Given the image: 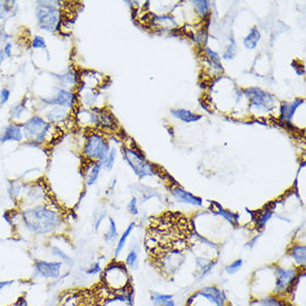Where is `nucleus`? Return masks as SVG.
I'll use <instances>...</instances> for the list:
<instances>
[{
    "mask_svg": "<svg viewBox=\"0 0 306 306\" xmlns=\"http://www.w3.org/2000/svg\"><path fill=\"white\" fill-rule=\"evenodd\" d=\"M20 219L29 234L39 237L55 234L63 225L60 213L45 204L24 207L20 211Z\"/></svg>",
    "mask_w": 306,
    "mask_h": 306,
    "instance_id": "nucleus-1",
    "label": "nucleus"
},
{
    "mask_svg": "<svg viewBox=\"0 0 306 306\" xmlns=\"http://www.w3.org/2000/svg\"><path fill=\"white\" fill-rule=\"evenodd\" d=\"M58 1H38L35 17L37 25L41 30L54 33L59 30L61 24V14Z\"/></svg>",
    "mask_w": 306,
    "mask_h": 306,
    "instance_id": "nucleus-2",
    "label": "nucleus"
},
{
    "mask_svg": "<svg viewBox=\"0 0 306 306\" xmlns=\"http://www.w3.org/2000/svg\"><path fill=\"white\" fill-rule=\"evenodd\" d=\"M103 282L106 288L115 293L130 288V277L128 269L124 263L111 262L103 270Z\"/></svg>",
    "mask_w": 306,
    "mask_h": 306,
    "instance_id": "nucleus-3",
    "label": "nucleus"
},
{
    "mask_svg": "<svg viewBox=\"0 0 306 306\" xmlns=\"http://www.w3.org/2000/svg\"><path fill=\"white\" fill-rule=\"evenodd\" d=\"M21 126L24 138L34 145L44 144L46 137L48 136V133L52 128V124L40 116H33L27 119Z\"/></svg>",
    "mask_w": 306,
    "mask_h": 306,
    "instance_id": "nucleus-4",
    "label": "nucleus"
},
{
    "mask_svg": "<svg viewBox=\"0 0 306 306\" xmlns=\"http://www.w3.org/2000/svg\"><path fill=\"white\" fill-rule=\"evenodd\" d=\"M300 273H301L300 269H297L295 266L293 267L274 266L273 295H277L281 297H285L288 295Z\"/></svg>",
    "mask_w": 306,
    "mask_h": 306,
    "instance_id": "nucleus-5",
    "label": "nucleus"
},
{
    "mask_svg": "<svg viewBox=\"0 0 306 306\" xmlns=\"http://www.w3.org/2000/svg\"><path fill=\"white\" fill-rule=\"evenodd\" d=\"M64 264L59 261L35 259L32 272L33 281H56L61 276Z\"/></svg>",
    "mask_w": 306,
    "mask_h": 306,
    "instance_id": "nucleus-6",
    "label": "nucleus"
},
{
    "mask_svg": "<svg viewBox=\"0 0 306 306\" xmlns=\"http://www.w3.org/2000/svg\"><path fill=\"white\" fill-rule=\"evenodd\" d=\"M110 147L107 139L99 134H90L84 146V156L88 161L102 162L109 153Z\"/></svg>",
    "mask_w": 306,
    "mask_h": 306,
    "instance_id": "nucleus-7",
    "label": "nucleus"
},
{
    "mask_svg": "<svg viewBox=\"0 0 306 306\" xmlns=\"http://www.w3.org/2000/svg\"><path fill=\"white\" fill-rule=\"evenodd\" d=\"M124 160L126 161L127 164L133 169L135 175L138 177L144 178L147 176H153L156 174L154 169V166L146 161V158L138 152V150L126 148L124 147L123 149Z\"/></svg>",
    "mask_w": 306,
    "mask_h": 306,
    "instance_id": "nucleus-8",
    "label": "nucleus"
},
{
    "mask_svg": "<svg viewBox=\"0 0 306 306\" xmlns=\"http://www.w3.org/2000/svg\"><path fill=\"white\" fill-rule=\"evenodd\" d=\"M45 105L59 106L66 109H72L76 104V95L72 91L64 88H56L55 92L49 98H41Z\"/></svg>",
    "mask_w": 306,
    "mask_h": 306,
    "instance_id": "nucleus-9",
    "label": "nucleus"
},
{
    "mask_svg": "<svg viewBox=\"0 0 306 306\" xmlns=\"http://www.w3.org/2000/svg\"><path fill=\"white\" fill-rule=\"evenodd\" d=\"M245 95L249 96L252 108H256L259 110H267L274 105V97L259 88L246 89Z\"/></svg>",
    "mask_w": 306,
    "mask_h": 306,
    "instance_id": "nucleus-10",
    "label": "nucleus"
},
{
    "mask_svg": "<svg viewBox=\"0 0 306 306\" xmlns=\"http://www.w3.org/2000/svg\"><path fill=\"white\" fill-rule=\"evenodd\" d=\"M196 293L214 306H226L227 304L225 293L217 286H205V288L197 290Z\"/></svg>",
    "mask_w": 306,
    "mask_h": 306,
    "instance_id": "nucleus-11",
    "label": "nucleus"
},
{
    "mask_svg": "<svg viewBox=\"0 0 306 306\" xmlns=\"http://www.w3.org/2000/svg\"><path fill=\"white\" fill-rule=\"evenodd\" d=\"M185 262V255L180 251H174L172 253H168L162 258V270L167 272V274L173 275L175 274L178 270L180 269L181 265Z\"/></svg>",
    "mask_w": 306,
    "mask_h": 306,
    "instance_id": "nucleus-12",
    "label": "nucleus"
},
{
    "mask_svg": "<svg viewBox=\"0 0 306 306\" xmlns=\"http://www.w3.org/2000/svg\"><path fill=\"white\" fill-rule=\"evenodd\" d=\"M24 139V133H22V126L16 123H10L2 128L0 134V143L5 144L8 142L20 143Z\"/></svg>",
    "mask_w": 306,
    "mask_h": 306,
    "instance_id": "nucleus-13",
    "label": "nucleus"
},
{
    "mask_svg": "<svg viewBox=\"0 0 306 306\" xmlns=\"http://www.w3.org/2000/svg\"><path fill=\"white\" fill-rule=\"evenodd\" d=\"M170 193H172V196L178 201V203L192 205V206L196 207L203 206V199H201L200 197L193 195L192 193L185 191L184 188L180 187V186H176V187L172 188Z\"/></svg>",
    "mask_w": 306,
    "mask_h": 306,
    "instance_id": "nucleus-14",
    "label": "nucleus"
},
{
    "mask_svg": "<svg viewBox=\"0 0 306 306\" xmlns=\"http://www.w3.org/2000/svg\"><path fill=\"white\" fill-rule=\"evenodd\" d=\"M288 255L293 264L297 269H304L306 265V246L305 244H293L288 250Z\"/></svg>",
    "mask_w": 306,
    "mask_h": 306,
    "instance_id": "nucleus-15",
    "label": "nucleus"
},
{
    "mask_svg": "<svg viewBox=\"0 0 306 306\" xmlns=\"http://www.w3.org/2000/svg\"><path fill=\"white\" fill-rule=\"evenodd\" d=\"M302 104H304V99H295L294 102L290 103H283L281 106V117L280 119L283 123H289L292 121L294 114L298 107H300Z\"/></svg>",
    "mask_w": 306,
    "mask_h": 306,
    "instance_id": "nucleus-16",
    "label": "nucleus"
},
{
    "mask_svg": "<svg viewBox=\"0 0 306 306\" xmlns=\"http://www.w3.org/2000/svg\"><path fill=\"white\" fill-rule=\"evenodd\" d=\"M25 192H26L25 199H27L30 204H32L30 206H34V205H40L46 197L45 189L42 188L39 184L29 186L28 191H25Z\"/></svg>",
    "mask_w": 306,
    "mask_h": 306,
    "instance_id": "nucleus-17",
    "label": "nucleus"
},
{
    "mask_svg": "<svg viewBox=\"0 0 306 306\" xmlns=\"http://www.w3.org/2000/svg\"><path fill=\"white\" fill-rule=\"evenodd\" d=\"M253 306H290L284 297L277 295H265L262 297H256L253 302Z\"/></svg>",
    "mask_w": 306,
    "mask_h": 306,
    "instance_id": "nucleus-18",
    "label": "nucleus"
},
{
    "mask_svg": "<svg viewBox=\"0 0 306 306\" xmlns=\"http://www.w3.org/2000/svg\"><path fill=\"white\" fill-rule=\"evenodd\" d=\"M102 162H94L88 166L86 174H85V181H86V185L89 186V187L94 186L97 183L100 172H102Z\"/></svg>",
    "mask_w": 306,
    "mask_h": 306,
    "instance_id": "nucleus-19",
    "label": "nucleus"
},
{
    "mask_svg": "<svg viewBox=\"0 0 306 306\" xmlns=\"http://www.w3.org/2000/svg\"><path fill=\"white\" fill-rule=\"evenodd\" d=\"M170 114H172L174 117L180 119V121L184 123H196L200 121L203 118V116L193 113L191 110L183 109V108H178V109H172L170 110Z\"/></svg>",
    "mask_w": 306,
    "mask_h": 306,
    "instance_id": "nucleus-20",
    "label": "nucleus"
},
{
    "mask_svg": "<svg viewBox=\"0 0 306 306\" xmlns=\"http://www.w3.org/2000/svg\"><path fill=\"white\" fill-rule=\"evenodd\" d=\"M95 113L97 117V126L104 127V128H109V129H113L116 126L114 116L111 115L108 110L97 109L95 110Z\"/></svg>",
    "mask_w": 306,
    "mask_h": 306,
    "instance_id": "nucleus-21",
    "label": "nucleus"
},
{
    "mask_svg": "<svg viewBox=\"0 0 306 306\" xmlns=\"http://www.w3.org/2000/svg\"><path fill=\"white\" fill-rule=\"evenodd\" d=\"M68 109L59 106H53L46 114V118L48 119V123H60L64 122L68 117Z\"/></svg>",
    "mask_w": 306,
    "mask_h": 306,
    "instance_id": "nucleus-22",
    "label": "nucleus"
},
{
    "mask_svg": "<svg viewBox=\"0 0 306 306\" xmlns=\"http://www.w3.org/2000/svg\"><path fill=\"white\" fill-rule=\"evenodd\" d=\"M195 262H196V267L198 269V272L200 273L198 277L199 281L203 280L204 277H206L207 275L212 272L213 267H214V265L216 264L214 261H212V259H208L204 256L196 257Z\"/></svg>",
    "mask_w": 306,
    "mask_h": 306,
    "instance_id": "nucleus-23",
    "label": "nucleus"
},
{
    "mask_svg": "<svg viewBox=\"0 0 306 306\" xmlns=\"http://www.w3.org/2000/svg\"><path fill=\"white\" fill-rule=\"evenodd\" d=\"M135 225H136L135 223H130L129 226L125 230V232H124V233L119 236L118 242L116 243V247H115V251H114V258L115 259H117L119 257V255L122 254V252L124 251V249H125L127 241H128L131 232H133V230L135 228Z\"/></svg>",
    "mask_w": 306,
    "mask_h": 306,
    "instance_id": "nucleus-24",
    "label": "nucleus"
},
{
    "mask_svg": "<svg viewBox=\"0 0 306 306\" xmlns=\"http://www.w3.org/2000/svg\"><path fill=\"white\" fill-rule=\"evenodd\" d=\"M50 255H52L53 257H55L56 261L61 262L66 266H72L73 264V258L71 255L66 253L63 249H60V247L57 245L50 246Z\"/></svg>",
    "mask_w": 306,
    "mask_h": 306,
    "instance_id": "nucleus-25",
    "label": "nucleus"
},
{
    "mask_svg": "<svg viewBox=\"0 0 306 306\" xmlns=\"http://www.w3.org/2000/svg\"><path fill=\"white\" fill-rule=\"evenodd\" d=\"M7 192H8L9 198L15 203H18L20 200L21 194L24 193V186L19 180H10Z\"/></svg>",
    "mask_w": 306,
    "mask_h": 306,
    "instance_id": "nucleus-26",
    "label": "nucleus"
},
{
    "mask_svg": "<svg viewBox=\"0 0 306 306\" xmlns=\"http://www.w3.org/2000/svg\"><path fill=\"white\" fill-rule=\"evenodd\" d=\"M261 40V32L258 28L254 27L250 30V33L247 34V36L244 38V46L247 49H255L257 47L258 42Z\"/></svg>",
    "mask_w": 306,
    "mask_h": 306,
    "instance_id": "nucleus-27",
    "label": "nucleus"
},
{
    "mask_svg": "<svg viewBox=\"0 0 306 306\" xmlns=\"http://www.w3.org/2000/svg\"><path fill=\"white\" fill-rule=\"evenodd\" d=\"M214 205L216 207H217V208H215V211H213L215 215L222 216V217L225 220H227V222L230 223L231 225H236V224H237V222H238V215L237 214H235V213L231 212V211L225 210V208H223L217 203H214Z\"/></svg>",
    "mask_w": 306,
    "mask_h": 306,
    "instance_id": "nucleus-28",
    "label": "nucleus"
},
{
    "mask_svg": "<svg viewBox=\"0 0 306 306\" xmlns=\"http://www.w3.org/2000/svg\"><path fill=\"white\" fill-rule=\"evenodd\" d=\"M274 215V208L270 207H265L264 210H262L258 213V215L256 216V226L257 230H264L266 224L270 222V218L273 217Z\"/></svg>",
    "mask_w": 306,
    "mask_h": 306,
    "instance_id": "nucleus-29",
    "label": "nucleus"
},
{
    "mask_svg": "<svg viewBox=\"0 0 306 306\" xmlns=\"http://www.w3.org/2000/svg\"><path fill=\"white\" fill-rule=\"evenodd\" d=\"M117 238H119L117 225H116V222L113 218H109V226H108V230L104 235V241L110 245V244L115 243Z\"/></svg>",
    "mask_w": 306,
    "mask_h": 306,
    "instance_id": "nucleus-30",
    "label": "nucleus"
},
{
    "mask_svg": "<svg viewBox=\"0 0 306 306\" xmlns=\"http://www.w3.org/2000/svg\"><path fill=\"white\" fill-rule=\"evenodd\" d=\"M124 264L127 267V269L130 270H136L138 269L139 265V259H138V252L137 250L131 249L128 254L126 255L125 261H124Z\"/></svg>",
    "mask_w": 306,
    "mask_h": 306,
    "instance_id": "nucleus-31",
    "label": "nucleus"
},
{
    "mask_svg": "<svg viewBox=\"0 0 306 306\" xmlns=\"http://www.w3.org/2000/svg\"><path fill=\"white\" fill-rule=\"evenodd\" d=\"M173 300L172 294H164L160 292H150V301L154 306H162L166 302Z\"/></svg>",
    "mask_w": 306,
    "mask_h": 306,
    "instance_id": "nucleus-32",
    "label": "nucleus"
},
{
    "mask_svg": "<svg viewBox=\"0 0 306 306\" xmlns=\"http://www.w3.org/2000/svg\"><path fill=\"white\" fill-rule=\"evenodd\" d=\"M116 157H117V150H116L115 147H113V148H110L109 153H108L107 156L102 161L103 168L106 169V170L113 169L114 166H115Z\"/></svg>",
    "mask_w": 306,
    "mask_h": 306,
    "instance_id": "nucleus-33",
    "label": "nucleus"
},
{
    "mask_svg": "<svg viewBox=\"0 0 306 306\" xmlns=\"http://www.w3.org/2000/svg\"><path fill=\"white\" fill-rule=\"evenodd\" d=\"M26 110H27V108H26L25 103H18V104H15V105L11 107L9 115L13 121H18V119H20L22 117V115L26 113Z\"/></svg>",
    "mask_w": 306,
    "mask_h": 306,
    "instance_id": "nucleus-34",
    "label": "nucleus"
},
{
    "mask_svg": "<svg viewBox=\"0 0 306 306\" xmlns=\"http://www.w3.org/2000/svg\"><path fill=\"white\" fill-rule=\"evenodd\" d=\"M56 78L60 80V83H65L66 85H76L77 83V75L76 72L68 71L64 75H56Z\"/></svg>",
    "mask_w": 306,
    "mask_h": 306,
    "instance_id": "nucleus-35",
    "label": "nucleus"
},
{
    "mask_svg": "<svg viewBox=\"0 0 306 306\" xmlns=\"http://www.w3.org/2000/svg\"><path fill=\"white\" fill-rule=\"evenodd\" d=\"M194 7L197 13H198L200 16H205V15L208 14L210 11V1H205V0H197V1H194Z\"/></svg>",
    "mask_w": 306,
    "mask_h": 306,
    "instance_id": "nucleus-36",
    "label": "nucleus"
},
{
    "mask_svg": "<svg viewBox=\"0 0 306 306\" xmlns=\"http://www.w3.org/2000/svg\"><path fill=\"white\" fill-rule=\"evenodd\" d=\"M17 283L18 281L16 280H6V281L0 280V305H1L3 294H5L7 290H9L11 288H14Z\"/></svg>",
    "mask_w": 306,
    "mask_h": 306,
    "instance_id": "nucleus-37",
    "label": "nucleus"
},
{
    "mask_svg": "<svg viewBox=\"0 0 306 306\" xmlns=\"http://www.w3.org/2000/svg\"><path fill=\"white\" fill-rule=\"evenodd\" d=\"M85 273H86L88 276H97L98 274H102L103 267H102V264H100V262L92 263V264L89 266L86 270H85Z\"/></svg>",
    "mask_w": 306,
    "mask_h": 306,
    "instance_id": "nucleus-38",
    "label": "nucleus"
},
{
    "mask_svg": "<svg viewBox=\"0 0 306 306\" xmlns=\"http://www.w3.org/2000/svg\"><path fill=\"white\" fill-rule=\"evenodd\" d=\"M243 259L241 258V259H236V261H234L233 263H231L230 265H227L226 267H225V272L227 273V274H230V275H233V274H235V273H237L239 270H241V267L243 266Z\"/></svg>",
    "mask_w": 306,
    "mask_h": 306,
    "instance_id": "nucleus-39",
    "label": "nucleus"
},
{
    "mask_svg": "<svg viewBox=\"0 0 306 306\" xmlns=\"http://www.w3.org/2000/svg\"><path fill=\"white\" fill-rule=\"evenodd\" d=\"M107 216V213L105 210H98L95 212L94 214V225H95V230H99L100 225H102L103 220L105 219V217Z\"/></svg>",
    "mask_w": 306,
    "mask_h": 306,
    "instance_id": "nucleus-40",
    "label": "nucleus"
},
{
    "mask_svg": "<svg viewBox=\"0 0 306 306\" xmlns=\"http://www.w3.org/2000/svg\"><path fill=\"white\" fill-rule=\"evenodd\" d=\"M206 53H207L208 57H210L212 64L214 65L216 68H218L219 71H222L223 68H222V65H220V58L218 56V54L215 53V52H213V50L210 49V48H206Z\"/></svg>",
    "mask_w": 306,
    "mask_h": 306,
    "instance_id": "nucleus-41",
    "label": "nucleus"
},
{
    "mask_svg": "<svg viewBox=\"0 0 306 306\" xmlns=\"http://www.w3.org/2000/svg\"><path fill=\"white\" fill-rule=\"evenodd\" d=\"M235 55H236V44H235V41H234L233 38H232L231 44L226 48L225 53H224L223 58H224V59H233V58L235 57Z\"/></svg>",
    "mask_w": 306,
    "mask_h": 306,
    "instance_id": "nucleus-42",
    "label": "nucleus"
},
{
    "mask_svg": "<svg viewBox=\"0 0 306 306\" xmlns=\"http://www.w3.org/2000/svg\"><path fill=\"white\" fill-rule=\"evenodd\" d=\"M32 47L33 49H46L47 45H46V40L44 39V37L36 35L32 40Z\"/></svg>",
    "mask_w": 306,
    "mask_h": 306,
    "instance_id": "nucleus-43",
    "label": "nucleus"
},
{
    "mask_svg": "<svg viewBox=\"0 0 306 306\" xmlns=\"http://www.w3.org/2000/svg\"><path fill=\"white\" fill-rule=\"evenodd\" d=\"M127 210H128V212L133 216H137L138 215L139 211H138V203H137L136 197H133V198L129 200L128 205H127Z\"/></svg>",
    "mask_w": 306,
    "mask_h": 306,
    "instance_id": "nucleus-44",
    "label": "nucleus"
},
{
    "mask_svg": "<svg viewBox=\"0 0 306 306\" xmlns=\"http://www.w3.org/2000/svg\"><path fill=\"white\" fill-rule=\"evenodd\" d=\"M11 96V92L8 88L3 87L0 89V105H5L9 102V98Z\"/></svg>",
    "mask_w": 306,
    "mask_h": 306,
    "instance_id": "nucleus-45",
    "label": "nucleus"
},
{
    "mask_svg": "<svg viewBox=\"0 0 306 306\" xmlns=\"http://www.w3.org/2000/svg\"><path fill=\"white\" fill-rule=\"evenodd\" d=\"M9 1H0V20H2L3 18L7 16V14L10 10Z\"/></svg>",
    "mask_w": 306,
    "mask_h": 306,
    "instance_id": "nucleus-46",
    "label": "nucleus"
},
{
    "mask_svg": "<svg viewBox=\"0 0 306 306\" xmlns=\"http://www.w3.org/2000/svg\"><path fill=\"white\" fill-rule=\"evenodd\" d=\"M2 52L7 58L11 56V54H13V45H11V42H7L5 47L2 48Z\"/></svg>",
    "mask_w": 306,
    "mask_h": 306,
    "instance_id": "nucleus-47",
    "label": "nucleus"
},
{
    "mask_svg": "<svg viewBox=\"0 0 306 306\" xmlns=\"http://www.w3.org/2000/svg\"><path fill=\"white\" fill-rule=\"evenodd\" d=\"M259 238H261V234H257L256 236H254V237L252 238L249 243H247V247H250V249L254 247L255 245H256V243L258 242Z\"/></svg>",
    "mask_w": 306,
    "mask_h": 306,
    "instance_id": "nucleus-48",
    "label": "nucleus"
},
{
    "mask_svg": "<svg viewBox=\"0 0 306 306\" xmlns=\"http://www.w3.org/2000/svg\"><path fill=\"white\" fill-rule=\"evenodd\" d=\"M15 306H32V305H30V304L28 303V301L26 300V297L22 296V297L20 298V300H19V301L17 302V304L15 305Z\"/></svg>",
    "mask_w": 306,
    "mask_h": 306,
    "instance_id": "nucleus-49",
    "label": "nucleus"
},
{
    "mask_svg": "<svg viewBox=\"0 0 306 306\" xmlns=\"http://www.w3.org/2000/svg\"><path fill=\"white\" fill-rule=\"evenodd\" d=\"M6 56H5V54H3V52L2 50H0V65H1L2 63H3V60L6 59Z\"/></svg>",
    "mask_w": 306,
    "mask_h": 306,
    "instance_id": "nucleus-50",
    "label": "nucleus"
},
{
    "mask_svg": "<svg viewBox=\"0 0 306 306\" xmlns=\"http://www.w3.org/2000/svg\"><path fill=\"white\" fill-rule=\"evenodd\" d=\"M162 306H176V303L175 302H174L173 300H170V301H168V302H166V303L162 305Z\"/></svg>",
    "mask_w": 306,
    "mask_h": 306,
    "instance_id": "nucleus-51",
    "label": "nucleus"
},
{
    "mask_svg": "<svg viewBox=\"0 0 306 306\" xmlns=\"http://www.w3.org/2000/svg\"><path fill=\"white\" fill-rule=\"evenodd\" d=\"M0 242H1V237H0Z\"/></svg>",
    "mask_w": 306,
    "mask_h": 306,
    "instance_id": "nucleus-52",
    "label": "nucleus"
}]
</instances>
